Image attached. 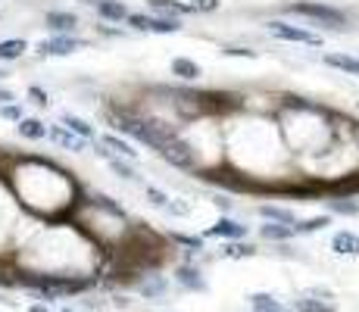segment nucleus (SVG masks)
<instances>
[{
	"instance_id": "1",
	"label": "nucleus",
	"mask_w": 359,
	"mask_h": 312,
	"mask_svg": "<svg viewBox=\"0 0 359 312\" xmlns=\"http://www.w3.org/2000/svg\"><path fill=\"white\" fill-rule=\"evenodd\" d=\"M287 13H297V16H306V19H316V22L328 25V29H344L347 25V13L337 10V6H328V4H313V0H300V4H291Z\"/></svg>"
},
{
	"instance_id": "2",
	"label": "nucleus",
	"mask_w": 359,
	"mask_h": 312,
	"mask_svg": "<svg viewBox=\"0 0 359 312\" xmlns=\"http://www.w3.org/2000/svg\"><path fill=\"white\" fill-rule=\"evenodd\" d=\"M126 22H128L135 32H154V34H175V32H182L178 19H172V16L154 19V16H144V13H128Z\"/></svg>"
},
{
	"instance_id": "3",
	"label": "nucleus",
	"mask_w": 359,
	"mask_h": 312,
	"mask_svg": "<svg viewBox=\"0 0 359 312\" xmlns=\"http://www.w3.org/2000/svg\"><path fill=\"white\" fill-rule=\"evenodd\" d=\"M85 41L75 38V34H50L47 41H38V57H69V53L81 50Z\"/></svg>"
},
{
	"instance_id": "4",
	"label": "nucleus",
	"mask_w": 359,
	"mask_h": 312,
	"mask_svg": "<svg viewBox=\"0 0 359 312\" xmlns=\"http://www.w3.org/2000/svg\"><path fill=\"white\" fill-rule=\"evenodd\" d=\"M266 29L275 34L278 41H297V44H309V47H322V38L306 29H297V25H287V22H278V19H272V22H266Z\"/></svg>"
},
{
	"instance_id": "5",
	"label": "nucleus",
	"mask_w": 359,
	"mask_h": 312,
	"mask_svg": "<svg viewBox=\"0 0 359 312\" xmlns=\"http://www.w3.org/2000/svg\"><path fill=\"white\" fill-rule=\"evenodd\" d=\"M44 22L53 34H75V29H79V16L69 10H50L44 16Z\"/></svg>"
},
{
	"instance_id": "6",
	"label": "nucleus",
	"mask_w": 359,
	"mask_h": 312,
	"mask_svg": "<svg viewBox=\"0 0 359 312\" xmlns=\"http://www.w3.org/2000/svg\"><path fill=\"white\" fill-rule=\"evenodd\" d=\"M206 238H225V240H241V238H247V225H241V222H234V219H219L216 225H210L206 228Z\"/></svg>"
},
{
	"instance_id": "7",
	"label": "nucleus",
	"mask_w": 359,
	"mask_h": 312,
	"mask_svg": "<svg viewBox=\"0 0 359 312\" xmlns=\"http://www.w3.org/2000/svg\"><path fill=\"white\" fill-rule=\"evenodd\" d=\"M175 281L182 284V287L194 290V294H203V290H206V278L200 275L197 266H191V262H182V266L175 269Z\"/></svg>"
},
{
	"instance_id": "8",
	"label": "nucleus",
	"mask_w": 359,
	"mask_h": 312,
	"mask_svg": "<svg viewBox=\"0 0 359 312\" xmlns=\"http://www.w3.org/2000/svg\"><path fill=\"white\" fill-rule=\"evenodd\" d=\"M60 122H63V128H66V131H72V135H75V137H81V141H94V137H97L94 125H91V122H85L81 116H75V113H63V116H60Z\"/></svg>"
},
{
	"instance_id": "9",
	"label": "nucleus",
	"mask_w": 359,
	"mask_h": 312,
	"mask_svg": "<svg viewBox=\"0 0 359 312\" xmlns=\"http://www.w3.org/2000/svg\"><path fill=\"white\" fill-rule=\"evenodd\" d=\"M100 144H103V150H109V154L119 156V159H137V150L131 147L126 137H116L113 131H109V135H103Z\"/></svg>"
},
{
	"instance_id": "10",
	"label": "nucleus",
	"mask_w": 359,
	"mask_h": 312,
	"mask_svg": "<svg viewBox=\"0 0 359 312\" xmlns=\"http://www.w3.org/2000/svg\"><path fill=\"white\" fill-rule=\"evenodd\" d=\"M331 250H334L337 256H359V234L337 231L334 238H331Z\"/></svg>"
},
{
	"instance_id": "11",
	"label": "nucleus",
	"mask_w": 359,
	"mask_h": 312,
	"mask_svg": "<svg viewBox=\"0 0 359 312\" xmlns=\"http://www.w3.org/2000/svg\"><path fill=\"white\" fill-rule=\"evenodd\" d=\"M94 6H97L100 19H107V22H122V19L128 16L122 0H94Z\"/></svg>"
},
{
	"instance_id": "12",
	"label": "nucleus",
	"mask_w": 359,
	"mask_h": 312,
	"mask_svg": "<svg viewBox=\"0 0 359 312\" xmlns=\"http://www.w3.org/2000/svg\"><path fill=\"white\" fill-rule=\"evenodd\" d=\"M47 137H50L53 144H60V147H69V150H85V144H88V141H81V137H75L72 131H66L63 125L47 128Z\"/></svg>"
},
{
	"instance_id": "13",
	"label": "nucleus",
	"mask_w": 359,
	"mask_h": 312,
	"mask_svg": "<svg viewBox=\"0 0 359 312\" xmlns=\"http://www.w3.org/2000/svg\"><path fill=\"white\" fill-rule=\"evenodd\" d=\"M172 75H178V79H184V81H197L200 75H203V69H200V62H194V60L178 57V60H172Z\"/></svg>"
},
{
	"instance_id": "14",
	"label": "nucleus",
	"mask_w": 359,
	"mask_h": 312,
	"mask_svg": "<svg viewBox=\"0 0 359 312\" xmlns=\"http://www.w3.org/2000/svg\"><path fill=\"white\" fill-rule=\"evenodd\" d=\"M16 131L22 137H29V141H44L47 137V125L41 119H34V116H25L22 122H16Z\"/></svg>"
},
{
	"instance_id": "15",
	"label": "nucleus",
	"mask_w": 359,
	"mask_h": 312,
	"mask_svg": "<svg viewBox=\"0 0 359 312\" xmlns=\"http://www.w3.org/2000/svg\"><path fill=\"white\" fill-rule=\"evenodd\" d=\"M25 50H29V44H25L22 38H6V41H0V60H4V62L22 60Z\"/></svg>"
},
{
	"instance_id": "16",
	"label": "nucleus",
	"mask_w": 359,
	"mask_h": 312,
	"mask_svg": "<svg viewBox=\"0 0 359 312\" xmlns=\"http://www.w3.org/2000/svg\"><path fill=\"white\" fill-rule=\"evenodd\" d=\"M294 309H297V312H337L334 303H328V300H316L313 294L297 297V300H294Z\"/></svg>"
},
{
	"instance_id": "17",
	"label": "nucleus",
	"mask_w": 359,
	"mask_h": 312,
	"mask_svg": "<svg viewBox=\"0 0 359 312\" xmlns=\"http://www.w3.org/2000/svg\"><path fill=\"white\" fill-rule=\"evenodd\" d=\"M250 306H253V312H291L281 306L272 294H250Z\"/></svg>"
},
{
	"instance_id": "18",
	"label": "nucleus",
	"mask_w": 359,
	"mask_h": 312,
	"mask_svg": "<svg viewBox=\"0 0 359 312\" xmlns=\"http://www.w3.org/2000/svg\"><path fill=\"white\" fill-rule=\"evenodd\" d=\"M147 4L154 6V10H160V13H172V19L194 13V6L191 4H178V0H147Z\"/></svg>"
},
{
	"instance_id": "19",
	"label": "nucleus",
	"mask_w": 359,
	"mask_h": 312,
	"mask_svg": "<svg viewBox=\"0 0 359 312\" xmlns=\"http://www.w3.org/2000/svg\"><path fill=\"white\" fill-rule=\"evenodd\" d=\"M137 290H141V297H147V300H156V297L169 294V281H165V278H150V281L137 284Z\"/></svg>"
},
{
	"instance_id": "20",
	"label": "nucleus",
	"mask_w": 359,
	"mask_h": 312,
	"mask_svg": "<svg viewBox=\"0 0 359 312\" xmlns=\"http://www.w3.org/2000/svg\"><path fill=\"white\" fill-rule=\"evenodd\" d=\"M325 62H328V66H334V69H341V72L359 75V60L356 57H347V53H328Z\"/></svg>"
},
{
	"instance_id": "21",
	"label": "nucleus",
	"mask_w": 359,
	"mask_h": 312,
	"mask_svg": "<svg viewBox=\"0 0 359 312\" xmlns=\"http://www.w3.org/2000/svg\"><path fill=\"white\" fill-rule=\"evenodd\" d=\"M259 234L266 240H287V238H294V228L291 225H278V222H266V225L259 228Z\"/></svg>"
},
{
	"instance_id": "22",
	"label": "nucleus",
	"mask_w": 359,
	"mask_h": 312,
	"mask_svg": "<svg viewBox=\"0 0 359 312\" xmlns=\"http://www.w3.org/2000/svg\"><path fill=\"white\" fill-rule=\"evenodd\" d=\"M259 216L278 222V225H291V228H294V222H297L294 212L291 210H281V206H259Z\"/></svg>"
},
{
	"instance_id": "23",
	"label": "nucleus",
	"mask_w": 359,
	"mask_h": 312,
	"mask_svg": "<svg viewBox=\"0 0 359 312\" xmlns=\"http://www.w3.org/2000/svg\"><path fill=\"white\" fill-rule=\"evenodd\" d=\"M328 216H316V219H306V222H294V234H313V231H322L328 228Z\"/></svg>"
},
{
	"instance_id": "24",
	"label": "nucleus",
	"mask_w": 359,
	"mask_h": 312,
	"mask_svg": "<svg viewBox=\"0 0 359 312\" xmlns=\"http://www.w3.org/2000/svg\"><path fill=\"white\" fill-rule=\"evenodd\" d=\"M222 256H229V259H247V256H257V247L241 244V240H231V244L222 250Z\"/></svg>"
},
{
	"instance_id": "25",
	"label": "nucleus",
	"mask_w": 359,
	"mask_h": 312,
	"mask_svg": "<svg viewBox=\"0 0 359 312\" xmlns=\"http://www.w3.org/2000/svg\"><path fill=\"white\" fill-rule=\"evenodd\" d=\"M328 206H331V212H337V216H356L359 212V203H353V200H328Z\"/></svg>"
},
{
	"instance_id": "26",
	"label": "nucleus",
	"mask_w": 359,
	"mask_h": 312,
	"mask_svg": "<svg viewBox=\"0 0 359 312\" xmlns=\"http://www.w3.org/2000/svg\"><path fill=\"white\" fill-rule=\"evenodd\" d=\"M172 240L188 247L191 253H200V250H203V238H197V234H172Z\"/></svg>"
},
{
	"instance_id": "27",
	"label": "nucleus",
	"mask_w": 359,
	"mask_h": 312,
	"mask_svg": "<svg viewBox=\"0 0 359 312\" xmlns=\"http://www.w3.org/2000/svg\"><path fill=\"white\" fill-rule=\"evenodd\" d=\"M0 119H6V122H22V119H25V109L19 107V103H6V107H0Z\"/></svg>"
},
{
	"instance_id": "28",
	"label": "nucleus",
	"mask_w": 359,
	"mask_h": 312,
	"mask_svg": "<svg viewBox=\"0 0 359 312\" xmlns=\"http://www.w3.org/2000/svg\"><path fill=\"white\" fill-rule=\"evenodd\" d=\"M147 197H150V203L160 206V210H169V203H172V200L165 197L163 191H156V187H147Z\"/></svg>"
},
{
	"instance_id": "29",
	"label": "nucleus",
	"mask_w": 359,
	"mask_h": 312,
	"mask_svg": "<svg viewBox=\"0 0 359 312\" xmlns=\"http://www.w3.org/2000/svg\"><path fill=\"white\" fill-rule=\"evenodd\" d=\"M191 6H194V13H212L219 10V0H191Z\"/></svg>"
},
{
	"instance_id": "30",
	"label": "nucleus",
	"mask_w": 359,
	"mask_h": 312,
	"mask_svg": "<svg viewBox=\"0 0 359 312\" xmlns=\"http://www.w3.org/2000/svg\"><path fill=\"white\" fill-rule=\"evenodd\" d=\"M29 97H32V103L34 107H47V91H41V88H29Z\"/></svg>"
},
{
	"instance_id": "31",
	"label": "nucleus",
	"mask_w": 359,
	"mask_h": 312,
	"mask_svg": "<svg viewBox=\"0 0 359 312\" xmlns=\"http://www.w3.org/2000/svg\"><path fill=\"white\" fill-rule=\"evenodd\" d=\"M229 57H247V60H257V50H247V47H225Z\"/></svg>"
},
{
	"instance_id": "32",
	"label": "nucleus",
	"mask_w": 359,
	"mask_h": 312,
	"mask_svg": "<svg viewBox=\"0 0 359 312\" xmlns=\"http://www.w3.org/2000/svg\"><path fill=\"white\" fill-rule=\"evenodd\" d=\"M6 103H16V94L10 88H0V107H6Z\"/></svg>"
},
{
	"instance_id": "33",
	"label": "nucleus",
	"mask_w": 359,
	"mask_h": 312,
	"mask_svg": "<svg viewBox=\"0 0 359 312\" xmlns=\"http://www.w3.org/2000/svg\"><path fill=\"white\" fill-rule=\"evenodd\" d=\"M25 312H53V309L47 306V303H32V306L25 309Z\"/></svg>"
},
{
	"instance_id": "34",
	"label": "nucleus",
	"mask_w": 359,
	"mask_h": 312,
	"mask_svg": "<svg viewBox=\"0 0 359 312\" xmlns=\"http://www.w3.org/2000/svg\"><path fill=\"white\" fill-rule=\"evenodd\" d=\"M57 312H79V309H72V306H63V309H57Z\"/></svg>"
},
{
	"instance_id": "35",
	"label": "nucleus",
	"mask_w": 359,
	"mask_h": 312,
	"mask_svg": "<svg viewBox=\"0 0 359 312\" xmlns=\"http://www.w3.org/2000/svg\"><path fill=\"white\" fill-rule=\"evenodd\" d=\"M6 75H10V72H6V69H4V66H0V79H6Z\"/></svg>"
},
{
	"instance_id": "36",
	"label": "nucleus",
	"mask_w": 359,
	"mask_h": 312,
	"mask_svg": "<svg viewBox=\"0 0 359 312\" xmlns=\"http://www.w3.org/2000/svg\"><path fill=\"white\" fill-rule=\"evenodd\" d=\"M0 303H4V300H0ZM6 306H10V303H6Z\"/></svg>"
}]
</instances>
